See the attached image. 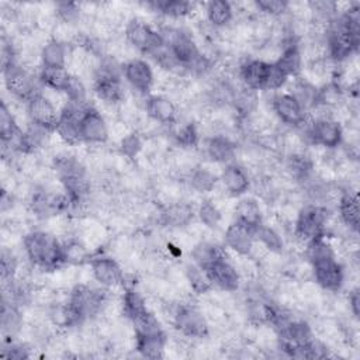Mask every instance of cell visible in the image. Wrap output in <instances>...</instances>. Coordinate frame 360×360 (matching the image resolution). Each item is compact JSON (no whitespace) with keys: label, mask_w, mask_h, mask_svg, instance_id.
Segmentation results:
<instances>
[{"label":"cell","mask_w":360,"mask_h":360,"mask_svg":"<svg viewBox=\"0 0 360 360\" xmlns=\"http://www.w3.org/2000/svg\"><path fill=\"white\" fill-rule=\"evenodd\" d=\"M22 249L34 267L45 271L56 270L63 262L62 242L46 231H31L22 239Z\"/></svg>","instance_id":"obj_1"},{"label":"cell","mask_w":360,"mask_h":360,"mask_svg":"<svg viewBox=\"0 0 360 360\" xmlns=\"http://www.w3.org/2000/svg\"><path fill=\"white\" fill-rule=\"evenodd\" d=\"M305 138L315 146H322L325 149H336L343 142V128L338 120L333 117H319L309 122L305 121L302 127Z\"/></svg>","instance_id":"obj_2"},{"label":"cell","mask_w":360,"mask_h":360,"mask_svg":"<svg viewBox=\"0 0 360 360\" xmlns=\"http://www.w3.org/2000/svg\"><path fill=\"white\" fill-rule=\"evenodd\" d=\"M329 212L323 205L311 204L304 207L297 215L294 224V236L304 245L316 238L325 236Z\"/></svg>","instance_id":"obj_3"},{"label":"cell","mask_w":360,"mask_h":360,"mask_svg":"<svg viewBox=\"0 0 360 360\" xmlns=\"http://www.w3.org/2000/svg\"><path fill=\"white\" fill-rule=\"evenodd\" d=\"M124 35L131 46L148 55L155 53L159 48L165 45L160 32L150 27L146 21L139 18H132L127 22L124 28Z\"/></svg>","instance_id":"obj_4"},{"label":"cell","mask_w":360,"mask_h":360,"mask_svg":"<svg viewBox=\"0 0 360 360\" xmlns=\"http://www.w3.org/2000/svg\"><path fill=\"white\" fill-rule=\"evenodd\" d=\"M172 322L174 328L186 338L202 339L210 332V325L205 315L198 308L188 304H177Z\"/></svg>","instance_id":"obj_5"},{"label":"cell","mask_w":360,"mask_h":360,"mask_svg":"<svg viewBox=\"0 0 360 360\" xmlns=\"http://www.w3.org/2000/svg\"><path fill=\"white\" fill-rule=\"evenodd\" d=\"M3 76H4V83L8 93L13 94L15 98L24 100L27 103L34 96L41 93L37 87L38 79L35 80V77L18 63H13L4 68Z\"/></svg>","instance_id":"obj_6"},{"label":"cell","mask_w":360,"mask_h":360,"mask_svg":"<svg viewBox=\"0 0 360 360\" xmlns=\"http://www.w3.org/2000/svg\"><path fill=\"white\" fill-rule=\"evenodd\" d=\"M311 266V274L315 283L325 291L338 292L345 284V269L336 256L321 259Z\"/></svg>","instance_id":"obj_7"},{"label":"cell","mask_w":360,"mask_h":360,"mask_svg":"<svg viewBox=\"0 0 360 360\" xmlns=\"http://www.w3.org/2000/svg\"><path fill=\"white\" fill-rule=\"evenodd\" d=\"M271 110L281 122L290 127H302L307 121V110L291 93L274 96L271 100Z\"/></svg>","instance_id":"obj_8"},{"label":"cell","mask_w":360,"mask_h":360,"mask_svg":"<svg viewBox=\"0 0 360 360\" xmlns=\"http://www.w3.org/2000/svg\"><path fill=\"white\" fill-rule=\"evenodd\" d=\"M204 270L212 287H217L224 292H233L239 288L240 274L226 257L212 262Z\"/></svg>","instance_id":"obj_9"},{"label":"cell","mask_w":360,"mask_h":360,"mask_svg":"<svg viewBox=\"0 0 360 360\" xmlns=\"http://www.w3.org/2000/svg\"><path fill=\"white\" fill-rule=\"evenodd\" d=\"M27 115L31 124L52 132L56 128L60 112H58L56 107L48 97L39 93L27 101Z\"/></svg>","instance_id":"obj_10"},{"label":"cell","mask_w":360,"mask_h":360,"mask_svg":"<svg viewBox=\"0 0 360 360\" xmlns=\"http://www.w3.org/2000/svg\"><path fill=\"white\" fill-rule=\"evenodd\" d=\"M90 269L93 278L103 287L111 288L120 285L124 281V273L118 262L110 256H96L90 260Z\"/></svg>","instance_id":"obj_11"},{"label":"cell","mask_w":360,"mask_h":360,"mask_svg":"<svg viewBox=\"0 0 360 360\" xmlns=\"http://www.w3.org/2000/svg\"><path fill=\"white\" fill-rule=\"evenodd\" d=\"M82 142L101 145L108 139V125L98 110L90 107L80 120Z\"/></svg>","instance_id":"obj_12"},{"label":"cell","mask_w":360,"mask_h":360,"mask_svg":"<svg viewBox=\"0 0 360 360\" xmlns=\"http://www.w3.org/2000/svg\"><path fill=\"white\" fill-rule=\"evenodd\" d=\"M122 76L129 86L139 93H148L155 82L152 68L142 59H131L125 62L122 65Z\"/></svg>","instance_id":"obj_13"},{"label":"cell","mask_w":360,"mask_h":360,"mask_svg":"<svg viewBox=\"0 0 360 360\" xmlns=\"http://www.w3.org/2000/svg\"><path fill=\"white\" fill-rule=\"evenodd\" d=\"M145 111L150 120L163 125H172L177 120V108L174 103L163 94L149 96L145 100Z\"/></svg>","instance_id":"obj_14"},{"label":"cell","mask_w":360,"mask_h":360,"mask_svg":"<svg viewBox=\"0 0 360 360\" xmlns=\"http://www.w3.org/2000/svg\"><path fill=\"white\" fill-rule=\"evenodd\" d=\"M219 180L226 190V193L232 197H240L243 195L249 187H250V177L246 172V169L238 163H228L221 176Z\"/></svg>","instance_id":"obj_15"},{"label":"cell","mask_w":360,"mask_h":360,"mask_svg":"<svg viewBox=\"0 0 360 360\" xmlns=\"http://www.w3.org/2000/svg\"><path fill=\"white\" fill-rule=\"evenodd\" d=\"M224 242L225 245L232 249L235 253L249 257L253 243H255V236L253 231L249 229L248 226L233 221L225 231L224 235Z\"/></svg>","instance_id":"obj_16"},{"label":"cell","mask_w":360,"mask_h":360,"mask_svg":"<svg viewBox=\"0 0 360 360\" xmlns=\"http://www.w3.org/2000/svg\"><path fill=\"white\" fill-rule=\"evenodd\" d=\"M270 62L263 59H248L239 66V77L250 90H264Z\"/></svg>","instance_id":"obj_17"},{"label":"cell","mask_w":360,"mask_h":360,"mask_svg":"<svg viewBox=\"0 0 360 360\" xmlns=\"http://www.w3.org/2000/svg\"><path fill=\"white\" fill-rule=\"evenodd\" d=\"M236 143L225 135H212L205 142L207 156L217 163H232L236 158Z\"/></svg>","instance_id":"obj_18"},{"label":"cell","mask_w":360,"mask_h":360,"mask_svg":"<svg viewBox=\"0 0 360 360\" xmlns=\"http://www.w3.org/2000/svg\"><path fill=\"white\" fill-rule=\"evenodd\" d=\"M194 215L195 210L191 204L186 201H173L162 210L160 221L170 228H183L193 221Z\"/></svg>","instance_id":"obj_19"},{"label":"cell","mask_w":360,"mask_h":360,"mask_svg":"<svg viewBox=\"0 0 360 360\" xmlns=\"http://www.w3.org/2000/svg\"><path fill=\"white\" fill-rule=\"evenodd\" d=\"M338 212L340 224L347 228L349 232L357 233L359 229V198L356 191L346 190L342 193L338 201Z\"/></svg>","instance_id":"obj_20"},{"label":"cell","mask_w":360,"mask_h":360,"mask_svg":"<svg viewBox=\"0 0 360 360\" xmlns=\"http://www.w3.org/2000/svg\"><path fill=\"white\" fill-rule=\"evenodd\" d=\"M136 343L135 349L142 357L146 359H160L165 356V349L167 343L166 333L163 330L146 335H135Z\"/></svg>","instance_id":"obj_21"},{"label":"cell","mask_w":360,"mask_h":360,"mask_svg":"<svg viewBox=\"0 0 360 360\" xmlns=\"http://www.w3.org/2000/svg\"><path fill=\"white\" fill-rule=\"evenodd\" d=\"M235 221L255 231L263 224V212L255 198H240L235 205Z\"/></svg>","instance_id":"obj_22"},{"label":"cell","mask_w":360,"mask_h":360,"mask_svg":"<svg viewBox=\"0 0 360 360\" xmlns=\"http://www.w3.org/2000/svg\"><path fill=\"white\" fill-rule=\"evenodd\" d=\"M41 66L46 68H66L68 46L66 42L56 38L45 42L39 51Z\"/></svg>","instance_id":"obj_23"},{"label":"cell","mask_w":360,"mask_h":360,"mask_svg":"<svg viewBox=\"0 0 360 360\" xmlns=\"http://www.w3.org/2000/svg\"><path fill=\"white\" fill-rule=\"evenodd\" d=\"M205 18L214 28L226 27L233 18V4L225 0H212L204 4Z\"/></svg>","instance_id":"obj_24"},{"label":"cell","mask_w":360,"mask_h":360,"mask_svg":"<svg viewBox=\"0 0 360 360\" xmlns=\"http://www.w3.org/2000/svg\"><path fill=\"white\" fill-rule=\"evenodd\" d=\"M72 77L73 76L70 75L68 68L41 66V69L38 72V82L53 91L66 93V90L72 82Z\"/></svg>","instance_id":"obj_25"},{"label":"cell","mask_w":360,"mask_h":360,"mask_svg":"<svg viewBox=\"0 0 360 360\" xmlns=\"http://www.w3.org/2000/svg\"><path fill=\"white\" fill-rule=\"evenodd\" d=\"M55 132L58 134V136L69 145H77L79 142H82V136H80V118L60 111L59 115V121L56 124Z\"/></svg>","instance_id":"obj_26"},{"label":"cell","mask_w":360,"mask_h":360,"mask_svg":"<svg viewBox=\"0 0 360 360\" xmlns=\"http://www.w3.org/2000/svg\"><path fill=\"white\" fill-rule=\"evenodd\" d=\"M148 7H150L153 11L162 14L167 18H183L188 15L193 10V4L190 1L183 0H158V1H149L146 3Z\"/></svg>","instance_id":"obj_27"},{"label":"cell","mask_w":360,"mask_h":360,"mask_svg":"<svg viewBox=\"0 0 360 360\" xmlns=\"http://www.w3.org/2000/svg\"><path fill=\"white\" fill-rule=\"evenodd\" d=\"M122 312L124 315L132 322L134 319L139 318L141 315L149 312L145 298L141 295L138 290L134 287H128L122 295Z\"/></svg>","instance_id":"obj_28"},{"label":"cell","mask_w":360,"mask_h":360,"mask_svg":"<svg viewBox=\"0 0 360 360\" xmlns=\"http://www.w3.org/2000/svg\"><path fill=\"white\" fill-rule=\"evenodd\" d=\"M255 240L259 242L269 253H281L284 249V240L281 235L270 225L262 224L253 231Z\"/></svg>","instance_id":"obj_29"},{"label":"cell","mask_w":360,"mask_h":360,"mask_svg":"<svg viewBox=\"0 0 360 360\" xmlns=\"http://www.w3.org/2000/svg\"><path fill=\"white\" fill-rule=\"evenodd\" d=\"M62 255L65 264L77 266L90 262V252L87 246L76 238H70L62 242Z\"/></svg>","instance_id":"obj_30"},{"label":"cell","mask_w":360,"mask_h":360,"mask_svg":"<svg viewBox=\"0 0 360 360\" xmlns=\"http://www.w3.org/2000/svg\"><path fill=\"white\" fill-rule=\"evenodd\" d=\"M191 257L197 266H200L201 269H205L212 262L226 257V255L224 253L222 248H219L218 245H214L211 242H200L193 248Z\"/></svg>","instance_id":"obj_31"},{"label":"cell","mask_w":360,"mask_h":360,"mask_svg":"<svg viewBox=\"0 0 360 360\" xmlns=\"http://www.w3.org/2000/svg\"><path fill=\"white\" fill-rule=\"evenodd\" d=\"M22 323V318L20 309L15 304L3 300L1 305V330L4 335L13 336L15 335Z\"/></svg>","instance_id":"obj_32"},{"label":"cell","mask_w":360,"mask_h":360,"mask_svg":"<svg viewBox=\"0 0 360 360\" xmlns=\"http://www.w3.org/2000/svg\"><path fill=\"white\" fill-rule=\"evenodd\" d=\"M184 277L190 285V288L195 294H205L211 290V281L204 269L197 266L194 262L187 264L184 269Z\"/></svg>","instance_id":"obj_33"},{"label":"cell","mask_w":360,"mask_h":360,"mask_svg":"<svg viewBox=\"0 0 360 360\" xmlns=\"http://www.w3.org/2000/svg\"><path fill=\"white\" fill-rule=\"evenodd\" d=\"M218 177L207 167H194L188 176V183L197 193H210L214 190Z\"/></svg>","instance_id":"obj_34"},{"label":"cell","mask_w":360,"mask_h":360,"mask_svg":"<svg viewBox=\"0 0 360 360\" xmlns=\"http://www.w3.org/2000/svg\"><path fill=\"white\" fill-rule=\"evenodd\" d=\"M172 125H174L172 135L177 142V145L183 148H194L198 143V131L194 122L187 121V122L176 124L174 121Z\"/></svg>","instance_id":"obj_35"},{"label":"cell","mask_w":360,"mask_h":360,"mask_svg":"<svg viewBox=\"0 0 360 360\" xmlns=\"http://www.w3.org/2000/svg\"><path fill=\"white\" fill-rule=\"evenodd\" d=\"M195 214H197L198 219L201 221V224L207 228H211V229L217 228L221 224V219H222V211L219 210V207L212 200L201 201Z\"/></svg>","instance_id":"obj_36"},{"label":"cell","mask_w":360,"mask_h":360,"mask_svg":"<svg viewBox=\"0 0 360 360\" xmlns=\"http://www.w3.org/2000/svg\"><path fill=\"white\" fill-rule=\"evenodd\" d=\"M253 4L256 11L267 17H280L290 10V3L284 0H257Z\"/></svg>","instance_id":"obj_37"},{"label":"cell","mask_w":360,"mask_h":360,"mask_svg":"<svg viewBox=\"0 0 360 360\" xmlns=\"http://www.w3.org/2000/svg\"><path fill=\"white\" fill-rule=\"evenodd\" d=\"M142 149V139L138 134H128L122 136L120 142V152L122 156L128 159H134Z\"/></svg>","instance_id":"obj_38"},{"label":"cell","mask_w":360,"mask_h":360,"mask_svg":"<svg viewBox=\"0 0 360 360\" xmlns=\"http://www.w3.org/2000/svg\"><path fill=\"white\" fill-rule=\"evenodd\" d=\"M82 7L77 3H58L55 6V13L59 20L65 24H72L79 20Z\"/></svg>","instance_id":"obj_39"},{"label":"cell","mask_w":360,"mask_h":360,"mask_svg":"<svg viewBox=\"0 0 360 360\" xmlns=\"http://www.w3.org/2000/svg\"><path fill=\"white\" fill-rule=\"evenodd\" d=\"M287 80L288 76L274 62H270L264 90H278L287 83Z\"/></svg>","instance_id":"obj_40"},{"label":"cell","mask_w":360,"mask_h":360,"mask_svg":"<svg viewBox=\"0 0 360 360\" xmlns=\"http://www.w3.org/2000/svg\"><path fill=\"white\" fill-rule=\"evenodd\" d=\"M17 269H18L17 257L10 250L3 249V252H1V280H3V283L14 280Z\"/></svg>","instance_id":"obj_41"},{"label":"cell","mask_w":360,"mask_h":360,"mask_svg":"<svg viewBox=\"0 0 360 360\" xmlns=\"http://www.w3.org/2000/svg\"><path fill=\"white\" fill-rule=\"evenodd\" d=\"M347 301H349V309H350L352 315L354 318H359V312H360V294H359V288L357 287L350 290Z\"/></svg>","instance_id":"obj_42"}]
</instances>
